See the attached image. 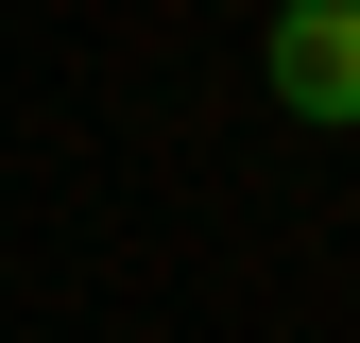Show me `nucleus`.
<instances>
[{
  "mask_svg": "<svg viewBox=\"0 0 360 343\" xmlns=\"http://www.w3.org/2000/svg\"><path fill=\"white\" fill-rule=\"evenodd\" d=\"M257 86H275L309 138H360V0H275V34H257Z\"/></svg>",
  "mask_w": 360,
  "mask_h": 343,
  "instance_id": "nucleus-1",
  "label": "nucleus"
}]
</instances>
